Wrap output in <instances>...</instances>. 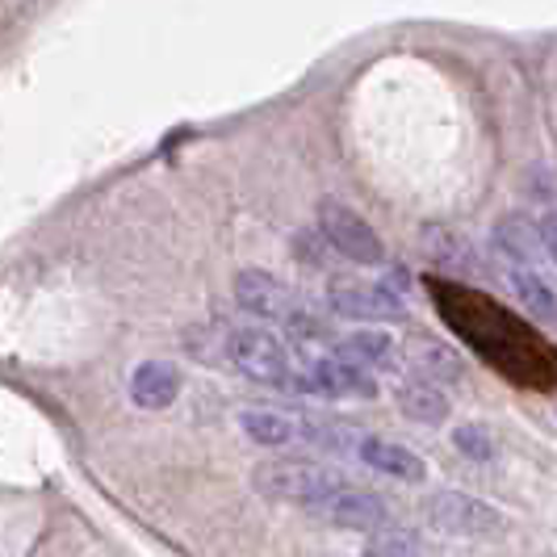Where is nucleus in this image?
<instances>
[{
  "label": "nucleus",
  "instance_id": "f257e3e1",
  "mask_svg": "<svg viewBox=\"0 0 557 557\" xmlns=\"http://www.w3.org/2000/svg\"><path fill=\"white\" fill-rule=\"evenodd\" d=\"M251 482H256V491L264 499L294 503V507H307V511H319L344 486V478L335 470L319 466V461H307V457H273V461L256 466Z\"/></svg>",
  "mask_w": 557,
  "mask_h": 557
},
{
  "label": "nucleus",
  "instance_id": "f03ea898",
  "mask_svg": "<svg viewBox=\"0 0 557 557\" xmlns=\"http://www.w3.org/2000/svg\"><path fill=\"white\" fill-rule=\"evenodd\" d=\"M319 235H323L344 260H352V264H382V260H386V248H382L377 231L364 223L352 206H344V201H335V197H327V201L319 206Z\"/></svg>",
  "mask_w": 557,
  "mask_h": 557
},
{
  "label": "nucleus",
  "instance_id": "7ed1b4c3",
  "mask_svg": "<svg viewBox=\"0 0 557 557\" xmlns=\"http://www.w3.org/2000/svg\"><path fill=\"white\" fill-rule=\"evenodd\" d=\"M226 357L231 364L251 377V382H264V386H289L294 382V364H289V352L273 332H256V327H244V332H231V344H226Z\"/></svg>",
  "mask_w": 557,
  "mask_h": 557
},
{
  "label": "nucleus",
  "instance_id": "20e7f679",
  "mask_svg": "<svg viewBox=\"0 0 557 557\" xmlns=\"http://www.w3.org/2000/svg\"><path fill=\"white\" fill-rule=\"evenodd\" d=\"M289 386L302 394H314V398H373L377 394V382L364 369L339 361V357L310 361L302 373H294Z\"/></svg>",
  "mask_w": 557,
  "mask_h": 557
},
{
  "label": "nucleus",
  "instance_id": "39448f33",
  "mask_svg": "<svg viewBox=\"0 0 557 557\" xmlns=\"http://www.w3.org/2000/svg\"><path fill=\"white\" fill-rule=\"evenodd\" d=\"M327 302L344 319H361V323H394L403 319L407 307L403 298L386 285H369V281H332Z\"/></svg>",
  "mask_w": 557,
  "mask_h": 557
},
{
  "label": "nucleus",
  "instance_id": "423d86ee",
  "mask_svg": "<svg viewBox=\"0 0 557 557\" xmlns=\"http://www.w3.org/2000/svg\"><path fill=\"white\" fill-rule=\"evenodd\" d=\"M314 516H323L335 529H352V532L391 529V503L382 499V495H373V491H364V486H352V482H344Z\"/></svg>",
  "mask_w": 557,
  "mask_h": 557
},
{
  "label": "nucleus",
  "instance_id": "0eeeda50",
  "mask_svg": "<svg viewBox=\"0 0 557 557\" xmlns=\"http://www.w3.org/2000/svg\"><path fill=\"white\" fill-rule=\"evenodd\" d=\"M428 520L448 536H486L503 529V516L486 503L470 499L461 491H445L428 503Z\"/></svg>",
  "mask_w": 557,
  "mask_h": 557
},
{
  "label": "nucleus",
  "instance_id": "6e6552de",
  "mask_svg": "<svg viewBox=\"0 0 557 557\" xmlns=\"http://www.w3.org/2000/svg\"><path fill=\"white\" fill-rule=\"evenodd\" d=\"M235 302L256 319H289L294 314L289 285L277 281L273 273H264V269H244L235 277Z\"/></svg>",
  "mask_w": 557,
  "mask_h": 557
},
{
  "label": "nucleus",
  "instance_id": "1a4fd4ad",
  "mask_svg": "<svg viewBox=\"0 0 557 557\" xmlns=\"http://www.w3.org/2000/svg\"><path fill=\"white\" fill-rule=\"evenodd\" d=\"M357 457H361L369 470H377V474H386V478H398V482H423V474H428L423 457H416L411 448L394 445V441H382V436L357 441Z\"/></svg>",
  "mask_w": 557,
  "mask_h": 557
},
{
  "label": "nucleus",
  "instance_id": "9d476101",
  "mask_svg": "<svg viewBox=\"0 0 557 557\" xmlns=\"http://www.w3.org/2000/svg\"><path fill=\"white\" fill-rule=\"evenodd\" d=\"M181 394V369L168 361H143L131 373V398L139 403L143 411H164L176 403Z\"/></svg>",
  "mask_w": 557,
  "mask_h": 557
},
{
  "label": "nucleus",
  "instance_id": "9b49d317",
  "mask_svg": "<svg viewBox=\"0 0 557 557\" xmlns=\"http://www.w3.org/2000/svg\"><path fill=\"white\" fill-rule=\"evenodd\" d=\"M495 248H499V256H507L511 264H520V269H536V264L549 256L541 231H536L529 219H520V214H507V219L495 223Z\"/></svg>",
  "mask_w": 557,
  "mask_h": 557
},
{
  "label": "nucleus",
  "instance_id": "f8f14e48",
  "mask_svg": "<svg viewBox=\"0 0 557 557\" xmlns=\"http://www.w3.org/2000/svg\"><path fill=\"white\" fill-rule=\"evenodd\" d=\"M335 357L357 369H394L398 364V344L386 332H352L335 344Z\"/></svg>",
  "mask_w": 557,
  "mask_h": 557
},
{
  "label": "nucleus",
  "instance_id": "ddd939ff",
  "mask_svg": "<svg viewBox=\"0 0 557 557\" xmlns=\"http://www.w3.org/2000/svg\"><path fill=\"white\" fill-rule=\"evenodd\" d=\"M239 428L248 432L256 445H269V448H285L302 436V423L281 416V411H244V416H239Z\"/></svg>",
  "mask_w": 557,
  "mask_h": 557
},
{
  "label": "nucleus",
  "instance_id": "4468645a",
  "mask_svg": "<svg viewBox=\"0 0 557 557\" xmlns=\"http://www.w3.org/2000/svg\"><path fill=\"white\" fill-rule=\"evenodd\" d=\"M398 411L416 423H445L448 416V398L432 382H407L398 391Z\"/></svg>",
  "mask_w": 557,
  "mask_h": 557
},
{
  "label": "nucleus",
  "instance_id": "2eb2a0df",
  "mask_svg": "<svg viewBox=\"0 0 557 557\" xmlns=\"http://www.w3.org/2000/svg\"><path fill=\"white\" fill-rule=\"evenodd\" d=\"M507 281H511L516 298H520L536 319H557V294L549 289V281L541 277L536 269H511Z\"/></svg>",
  "mask_w": 557,
  "mask_h": 557
},
{
  "label": "nucleus",
  "instance_id": "dca6fc26",
  "mask_svg": "<svg viewBox=\"0 0 557 557\" xmlns=\"http://www.w3.org/2000/svg\"><path fill=\"white\" fill-rule=\"evenodd\" d=\"M361 557H419V545L407 529H382Z\"/></svg>",
  "mask_w": 557,
  "mask_h": 557
},
{
  "label": "nucleus",
  "instance_id": "f3484780",
  "mask_svg": "<svg viewBox=\"0 0 557 557\" xmlns=\"http://www.w3.org/2000/svg\"><path fill=\"white\" fill-rule=\"evenodd\" d=\"M453 445L461 448L466 457H474V461H486V457H495V441H491L482 428H457V432H453Z\"/></svg>",
  "mask_w": 557,
  "mask_h": 557
},
{
  "label": "nucleus",
  "instance_id": "a211bd4d",
  "mask_svg": "<svg viewBox=\"0 0 557 557\" xmlns=\"http://www.w3.org/2000/svg\"><path fill=\"white\" fill-rule=\"evenodd\" d=\"M285 327H289L294 339H323V335H327L323 319H314V314H307V310H294V314L285 319Z\"/></svg>",
  "mask_w": 557,
  "mask_h": 557
},
{
  "label": "nucleus",
  "instance_id": "6ab92c4d",
  "mask_svg": "<svg viewBox=\"0 0 557 557\" xmlns=\"http://www.w3.org/2000/svg\"><path fill=\"white\" fill-rule=\"evenodd\" d=\"M423 369L432 377H461V364H457V357H448L445 348H423Z\"/></svg>",
  "mask_w": 557,
  "mask_h": 557
},
{
  "label": "nucleus",
  "instance_id": "aec40b11",
  "mask_svg": "<svg viewBox=\"0 0 557 557\" xmlns=\"http://www.w3.org/2000/svg\"><path fill=\"white\" fill-rule=\"evenodd\" d=\"M541 239H545V251H549V260L557 264V214H549V219L541 223Z\"/></svg>",
  "mask_w": 557,
  "mask_h": 557
}]
</instances>
